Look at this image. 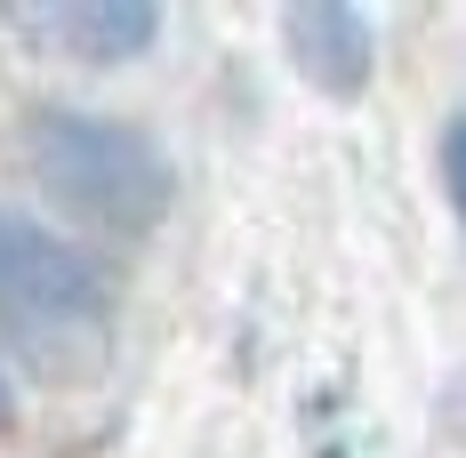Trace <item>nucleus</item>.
I'll return each instance as SVG.
<instances>
[{
  "mask_svg": "<svg viewBox=\"0 0 466 458\" xmlns=\"http://www.w3.org/2000/svg\"><path fill=\"white\" fill-rule=\"evenodd\" d=\"M33 169L41 185L105 233H153L169 218V161L137 137L129 121H96V113H41L33 121Z\"/></svg>",
  "mask_w": 466,
  "mask_h": 458,
  "instance_id": "f257e3e1",
  "label": "nucleus"
},
{
  "mask_svg": "<svg viewBox=\"0 0 466 458\" xmlns=\"http://www.w3.org/2000/svg\"><path fill=\"white\" fill-rule=\"evenodd\" d=\"M105 314H113V281L96 274V258H81L41 218L0 209V321L41 346H65V338H96Z\"/></svg>",
  "mask_w": 466,
  "mask_h": 458,
  "instance_id": "f03ea898",
  "label": "nucleus"
},
{
  "mask_svg": "<svg viewBox=\"0 0 466 458\" xmlns=\"http://www.w3.org/2000/svg\"><path fill=\"white\" fill-rule=\"evenodd\" d=\"M281 41H289V65H298L322 97H362L370 89L378 33H370L362 8H346V0H298V8L281 16Z\"/></svg>",
  "mask_w": 466,
  "mask_h": 458,
  "instance_id": "7ed1b4c3",
  "label": "nucleus"
},
{
  "mask_svg": "<svg viewBox=\"0 0 466 458\" xmlns=\"http://www.w3.org/2000/svg\"><path fill=\"white\" fill-rule=\"evenodd\" d=\"M48 25H56L65 48H81L96 65H121V56H137V48L161 33V16H153L145 0H81V8H56Z\"/></svg>",
  "mask_w": 466,
  "mask_h": 458,
  "instance_id": "20e7f679",
  "label": "nucleus"
},
{
  "mask_svg": "<svg viewBox=\"0 0 466 458\" xmlns=\"http://www.w3.org/2000/svg\"><path fill=\"white\" fill-rule=\"evenodd\" d=\"M442 185H451V201H459V218H466V113L442 129Z\"/></svg>",
  "mask_w": 466,
  "mask_h": 458,
  "instance_id": "39448f33",
  "label": "nucleus"
},
{
  "mask_svg": "<svg viewBox=\"0 0 466 458\" xmlns=\"http://www.w3.org/2000/svg\"><path fill=\"white\" fill-rule=\"evenodd\" d=\"M16 418V386H8V370H0V426Z\"/></svg>",
  "mask_w": 466,
  "mask_h": 458,
  "instance_id": "423d86ee",
  "label": "nucleus"
}]
</instances>
